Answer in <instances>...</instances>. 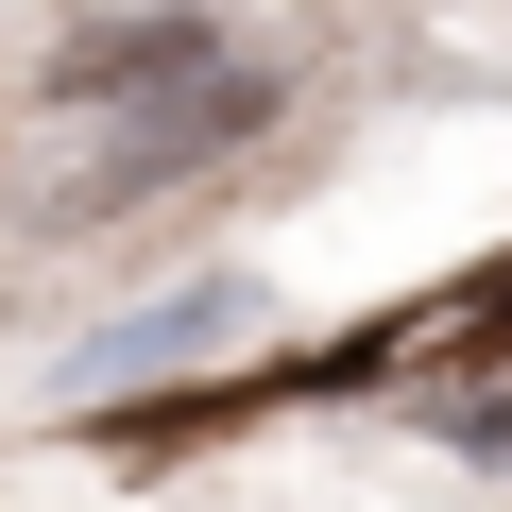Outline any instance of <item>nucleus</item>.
<instances>
[]
</instances>
